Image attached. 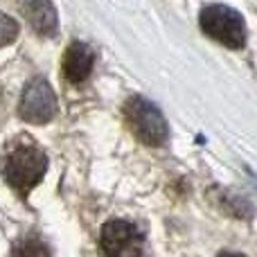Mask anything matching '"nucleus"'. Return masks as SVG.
I'll return each instance as SVG.
<instances>
[{
	"mask_svg": "<svg viewBox=\"0 0 257 257\" xmlns=\"http://www.w3.org/2000/svg\"><path fill=\"white\" fill-rule=\"evenodd\" d=\"M48 172V158L43 149L32 140H16L3 158V176L18 194H27L43 181Z\"/></svg>",
	"mask_w": 257,
	"mask_h": 257,
	"instance_id": "nucleus-1",
	"label": "nucleus"
},
{
	"mask_svg": "<svg viewBox=\"0 0 257 257\" xmlns=\"http://www.w3.org/2000/svg\"><path fill=\"white\" fill-rule=\"evenodd\" d=\"M126 124L133 131V136L149 147H160L167 142L169 126L165 115L156 104H151L145 97H131L124 104Z\"/></svg>",
	"mask_w": 257,
	"mask_h": 257,
	"instance_id": "nucleus-2",
	"label": "nucleus"
},
{
	"mask_svg": "<svg viewBox=\"0 0 257 257\" xmlns=\"http://www.w3.org/2000/svg\"><path fill=\"white\" fill-rule=\"evenodd\" d=\"M201 30L210 39L219 41L221 45L232 50L244 48L246 43V23L237 9L226 7V5H208L203 7L199 16Z\"/></svg>",
	"mask_w": 257,
	"mask_h": 257,
	"instance_id": "nucleus-3",
	"label": "nucleus"
},
{
	"mask_svg": "<svg viewBox=\"0 0 257 257\" xmlns=\"http://www.w3.org/2000/svg\"><path fill=\"white\" fill-rule=\"evenodd\" d=\"M57 95L43 77H34L23 88L18 115L30 124H45L57 115Z\"/></svg>",
	"mask_w": 257,
	"mask_h": 257,
	"instance_id": "nucleus-4",
	"label": "nucleus"
},
{
	"mask_svg": "<svg viewBox=\"0 0 257 257\" xmlns=\"http://www.w3.org/2000/svg\"><path fill=\"white\" fill-rule=\"evenodd\" d=\"M99 250L104 257H142V235L133 223L113 219L102 226Z\"/></svg>",
	"mask_w": 257,
	"mask_h": 257,
	"instance_id": "nucleus-5",
	"label": "nucleus"
},
{
	"mask_svg": "<svg viewBox=\"0 0 257 257\" xmlns=\"http://www.w3.org/2000/svg\"><path fill=\"white\" fill-rule=\"evenodd\" d=\"M95 63V52L90 45L81 43V41H72L63 52V77L70 84H81L88 79L90 70Z\"/></svg>",
	"mask_w": 257,
	"mask_h": 257,
	"instance_id": "nucleus-6",
	"label": "nucleus"
},
{
	"mask_svg": "<svg viewBox=\"0 0 257 257\" xmlns=\"http://www.w3.org/2000/svg\"><path fill=\"white\" fill-rule=\"evenodd\" d=\"M30 27L41 36H54L59 30V16L52 0H25L23 5Z\"/></svg>",
	"mask_w": 257,
	"mask_h": 257,
	"instance_id": "nucleus-7",
	"label": "nucleus"
},
{
	"mask_svg": "<svg viewBox=\"0 0 257 257\" xmlns=\"http://www.w3.org/2000/svg\"><path fill=\"white\" fill-rule=\"evenodd\" d=\"M12 257H50L48 246L36 237H25V239L16 241L12 248Z\"/></svg>",
	"mask_w": 257,
	"mask_h": 257,
	"instance_id": "nucleus-8",
	"label": "nucleus"
},
{
	"mask_svg": "<svg viewBox=\"0 0 257 257\" xmlns=\"http://www.w3.org/2000/svg\"><path fill=\"white\" fill-rule=\"evenodd\" d=\"M18 32H21V27H18V23L14 21L9 14H3L0 12V48H5V45L14 43L18 36Z\"/></svg>",
	"mask_w": 257,
	"mask_h": 257,
	"instance_id": "nucleus-9",
	"label": "nucleus"
},
{
	"mask_svg": "<svg viewBox=\"0 0 257 257\" xmlns=\"http://www.w3.org/2000/svg\"><path fill=\"white\" fill-rule=\"evenodd\" d=\"M219 257H244V255H241V253H221Z\"/></svg>",
	"mask_w": 257,
	"mask_h": 257,
	"instance_id": "nucleus-10",
	"label": "nucleus"
}]
</instances>
